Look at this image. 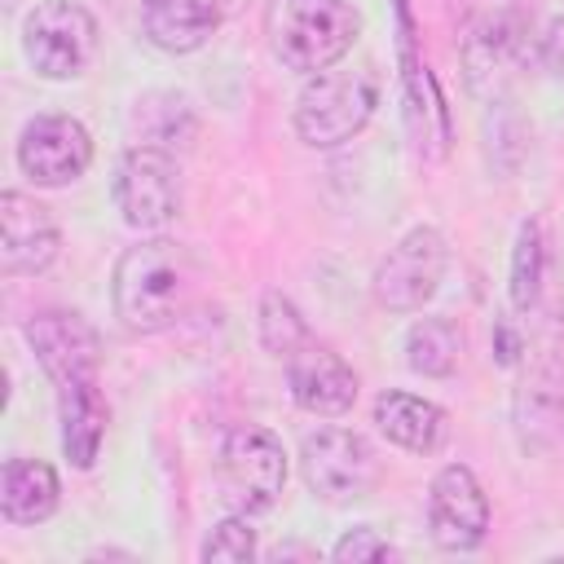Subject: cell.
I'll return each mask as SVG.
<instances>
[{
	"mask_svg": "<svg viewBox=\"0 0 564 564\" xmlns=\"http://www.w3.org/2000/svg\"><path fill=\"white\" fill-rule=\"evenodd\" d=\"M198 295V260L176 238L132 242L110 278L115 317L132 335H159L176 326Z\"/></svg>",
	"mask_w": 564,
	"mask_h": 564,
	"instance_id": "1",
	"label": "cell"
},
{
	"mask_svg": "<svg viewBox=\"0 0 564 564\" xmlns=\"http://www.w3.org/2000/svg\"><path fill=\"white\" fill-rule=\"evenodd\" d=\"M269 48L286 70L317 75L344 62L361 35V13L348 0H273L269 4Z\"/></svg>",
	"mask_w": 564,
	"mask_h": 564,
	"instance_id": "2",
	"label": "cell"
},
{
	"mask_svg": "<svg viewBox=\"0 0 564 564\" xmlns=\"http://www.w3.org/2000/svg\"><path fill=\"white\" fill-rule=\"evenodd\" d=\"M379 106V75L370 66H330L304 79L291 123L308 150H335L352 141Z\"/></svg>",
	"mask_w": 564,
	"mask_h": 564,
	"instance_id": "3",
	"label": "cell"
},
{
	"mask_svg": "<svg viewBox=\"0 0 564 564\" xmlns=\"http://www.w3.org/2000/svg\"><path fill=\"white\" fill-rule=\"evenodd\" d=\"M216 485L229 511L264 516L286 485V449L269 427L242 423L220 441L216 454Z\"/></svg>",
	"mask_w": 564,
	"mask_h": 564,
	"instance_id": "4",
	"label": "cell"
},
{
	"mask_svg": "<svg viewBox=\"0 0 564 564\" xmlns=\"http://www.w3.org/2000/svg\"><path fill=\"white\" fill-rule=\"evenodd\" d=\"M97 18L75 0H40L22 18V57L40 79H75L97 53Z\"/></svg>",
	"mask_w": 564,
	"mask_h": 564,
	"instance_id": "5",
	"label": "cell"
},
{
	"mask_svg": "<svg viewBox=\"0 0 564 564\" xmlns=\"http://www.w3.org/2000/svg\"><path fill=\"white\" fill-rule=\"evenodd\" d=\"M445 264H449L445 234L436 225H414L375 264L370 291H375L379 308H388V313H419L441 291Z\"/></svg>",
	"mask_w": 564,
	"mask_h": 564,
	"instance_id": "6",
	"label": "cell"
},
{
	"mask_svg": "<svg viewBox=\"0 0 564 564\" xmlns=\"http://www.w3.org/2000/svg\"><path fill=\"white\" fill-rule=\"evenodd\" d=\"M300 476L322 502H357L379 480V454L352 427H317L300 445Z\"/></svg>",
	"mask_w": 564,
	"mask_h": 564,
	"instance_id": "7",
	"label": "cell"
},
{
	"mask_svg": "<svg viewBox=\"0 0 564 564\" xmlns=\"http://www.w3.org/2000/svg\"><path fill=\"white\" fill-rule=\"evenodd\" d=\"M115 207L128 229L154 234L181 212V167L176 154L154 145H128L115 163Z\"/></svg>",
	"mask_w": 564,
	"mask_h": 564,
	"instance_id": "8",
	"label": "cell"
},
{
	"mask_svg": "<svg viewBox=\"0 0 564 564\" xmlns=\"http://www.w3.org/2000/svg\"><path fill=\"white\" fill-rule=\"evenodd\" d=\"M93 163V137L75 115H35L18 137V167L40 189L79 181Z\"/></svg>",
	"mask_w": 564,
	"mask_h": 564,
	"instance_id": "9",
	"label": "cell"
},
{
	"mask_svg": "<svg viewBox=\"0 0 564 564\" xmlns=\"http://www.w3.org/2000/svg\"><path fill=\"white\" fill-rule=\"evenodd\" d=\"M427 533L441 551H476L489 533V498L471 467L449 463L427 489Z\"/></svg>",
	"mask_w": 564,
	"mask_h": 564,
	"instance_id": "10",
	"label": "cell"
},
{
	"mask_svg": "<svg viewBox=\"0 0 564 564\" xmlns=\"http://www.w3.org/2000/svg\"><path fill=\"white\" fill-rule=\"evenodd\" d=\"M57 251H62V229L53 212L22 189H4L0 194V269L9 278H35L57 260Z\"/></svg>",
	"mask_w": 564,
	"mask_h": 564,
	"instance_id": "11",
	"label": "cell"
},
{
	"mask_svg": "<svg viewBox=\"0 0 564 564\" xmlns=\"http://www.w3.org/2000/svg\"><path fill=\"white\" fill-rule=\"evenodd\" d=\"M22 335L40 361V370L53 379V388L66 379H79V375H97V366H101V339L75 308L31 313Z\"/></svg>",
	"mask_w": 564,
	"mask_h": 564,
	"instance_id": "12",
	"label": "cell"
},
{
	"mask_svg": "<svg viewBox=\"0 0 564 564\" xmlns=\"http://www.w3.org/2000/svg\"><path fill=\"white\" fill-rule=\"evenodd\" d=\"M286 366V388H291V401L308 414H322V419H339L352 410L357 401V370L326 344H317L313 335L282 361Z\"/></svg>",
	"mask_w": 564,
	"mask_h": 564,
	"instance_id": "13",
	"label": "cell"
},
{
	"mask_svg": "<svg viewBox=\"0 0 564 564\" xmlns=\"http://www.w3.org/2000/svg\"><path fill=\"white\" fill-rule=\"evenodd\" d=\"M57 423H62V454L75 471H88L106 445L110 405L101 397L97 375H79L57 383Z\"/></svg>",
	"mask_w": 564,
	"mask_h": 564,
	"instance_id": "14",
	"label": "cell"
},
{
	"mask_svg": "<svg viewBox=\"0 0 564 564\" xmlns=\"http://www.w3.org/2000/svg\"><path fill=\"white\" fill-rule=\"evenodd\" d=\"M225 22V0H141V31L163 53H198Z\"/></svg>",
	"mask_w": 564,
	"mask_h": 564,
	"instance_id": "15",
	"label": "cell"
},
{
	"mask_svg": "<svg viewBox=\"0 0 564 564\" xmlns=\"http://www.w3.org/2000/svg\"><path fill=\"white\" fill-rule=\"evenodd\" d=\"M375 423L392 445H401L410 454H436L445 432H449V419L436 401L414 397V392H397V388L375 397Z\"/></svg>",
	"mask_w": 564,
	"mask_h": 564,
	"instance_id": "16",
	"label": "cell"
},
{
	"mask_svg": "<svg viewBox=\"0 0 564 564\" xmlns=\"http://www.w3.org/2000/svg\"><path fill=\"white\" fill-rule=\"evenodd\" d=\"M62 502L57 471L44 458H9L0 471V516L9 524H44Z\"/></svg>",
	"mask_w": 564,
	"mask_h": 564,
	"instance_id": "17",
	"label": "cell"
},
{
	"mask_svg": "<svg viewBox=\"0 0 564 564\" xmlns=\"http://www.w3.org/2000/svg\"><path fill=\"white\" fill-rule=\"evenodd\" d=\"M128 123H132L137 145H154V150H167V154L185 150L194 141V132H198V119H194V110H189V101L181 93H145V97H137Z\"/></svg>",
	"mask_w": 564,
	"mask_h": 564,
	"instance_id": "18",
	"label": "cell"
},
{
	"mask_svg": "<svg viewBox=\"0 0 564 564\" xmlns=\"http://www.w3.org/2000/svg\"><path fill=\"white\" fill-rule=\"evenodd\" d=\"M463 357V330L449 317H419L405 330V366L423 379H445L458 370Z\"/></svg>",
	"mask_w": 564,
	"mask_h": 564,
	"instance_id": "19",
	"label": "cell"
},
{
	"mask_svg": "<svg viewBox=\"0 0 564 564\" xmlns=\"http://www.w3.org/2000/svg\"><path fill=\"white\" fill-rule=\"evenodd\" d=\"M520 53H524V26H520L511 13H498V18H489L480 31L467 35V48H463V57H467V79L480 88L485 75H502V66H511Z\"/></svg>",
	"mask_w": 564,
	"mask_h": 564,
	"instance_id": "20",
	"label": "cell"
},
{
	"mask_svg": "<svg viewBox=\"0 0 564 564\" xmlns=\"http://www.w3.org/2000/svg\"><path fill=\"white\" fill-rule=\"evenodd\" d=\"M546 229L538 216H529L516 234V247H511V308L516 313H533L538 300H542V286H546Z\"/></svg>",
	"mask_w": 564,
	"mask_h": 564,
	"instance_id": "21",
	"label": "cell"
},
{
	"mask_svg": "<svg viewBox=\"0 0 564 564\" xmlns=\"http://www.w3.org/2000/svg\"><path fill=\"white\" fill-rule=\"evenodd\" d=\"M260 339L278 361H286L308 339V326H304L300 308L282 291H264V300H260Z\"/></svg>",
	"mask_w": 564,
	"mask_h": 564,
	"instance_id": "22",
	"label": "cell"
},
{
	"mask_svg": "<svg viewBox=\"0 0 564 564\" xmlns=\"http://www.w3.org/2000/svg\"><path fill=\"white\" fill-rule=\"evenodd\" d=\"M251 555H256V529H251V516H238V511L220 520L198 551L203 564H242Z\"/></svg>",
	"mask_w": 564,
	"mask_h": 564,
	"instance_id": "23",
	"label": "cell"
},
{
	"mask_svg": "<svg viewBox=\"0 0 564 564\" xmlns=\"http://www.w3.org/2000/svg\"><path fill=\"white\" fill-rule=\"evenodd\" d=\"M388 555H392V546H388L370 524L348 529V533L330 546V560H339V564H366V560H388Z\"/></svg>",
	"mask_w": 564,
	"mask_h": 564,
	"instance_id": "24",
	"label": "cell"
},
{
	"mask_svg": "<svg viewBox=\"0 0 564 564\" xmlns=\"http://www.w3.org/2000/svg\"><path fill=\"white\" fill-rule=\"evenodd\" d=\"M516 357H520V339L507 326H498V361L502 366H516Z\"/></svg>",
	"mask_w": 564,
	"mask_h": 564,
	"instance_id": "25",
	"label": "cell"
}]
</instances>
